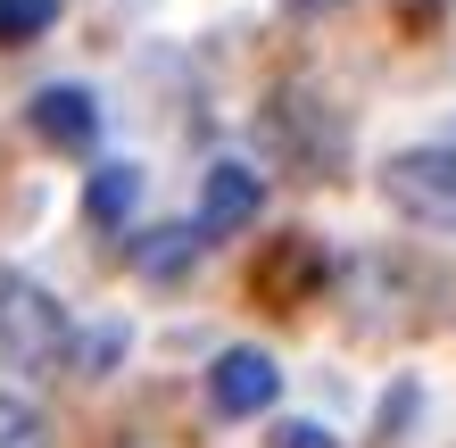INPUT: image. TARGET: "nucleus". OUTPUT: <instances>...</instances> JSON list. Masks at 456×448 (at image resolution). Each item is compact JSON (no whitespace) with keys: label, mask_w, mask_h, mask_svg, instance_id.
Masks as SVG:
<instances>
[{"label":"nucleus","mask_w":456,"mask_h":448,"mask_svg":"<svg viewBox=\"0 0 456 448\" xmlns=\"http://www.w3.org/2000/svg\"><path fill=\"white\" fill-rule=\"evenodd\" d=\"M67 307L42 291V282L25 274H0V357L9 365H34V374H50V365H67Z\"/></svg>","instance_id":"1"},{"label":"nucleus","mask_w":456,"mask_h":448,"mask_svg":"<svg viewBox=\"0 0 456 448\" xmlns=\"http://www.w3.org/2000/svg\"><path fill=\"white\" fill-rule=\"evenodd\" d=\"M282 390V365L265 349H224L216 365H208V407L216 415H265Z\"/></svg>","instance_id":"3"},{"label":"nucleus","mask_w":456,"mask_h":448,"mask_svg":"<svg viewBox=\"0 0 456 448\" xmlns=\"http://www.w3.org/2000/svg\"><path fill=\"white\" fill-rule=\"evenodd\" d=\"M133 200H142V167H133V158L92 167V183H84V216H92V224H125Z\"/></svg>","instance_id":"8"},{"label":"nucleus","mask_w":456,"mask_h":448,"mask_svg":"<svg viewBox=\"0 0 456 448\" xmlns=\"http://www.w3.org/2000/svg\"><path fill=\"white\" fill-rule=\"evenodd\" d=\"M191 257H200V232L191 224H158L133 241V274H150V282H183L191 274Z\"/></svg>","instance_id":"7"},{"label":"nucleus","mask_w":456,"mask_h":448,"mask_svg":"<svg viewBox=\"0 0 456 448\" xmlns=\"http://www.w3.org/2000/svg\"><path fill=\"white\" fill-rule=\"evenodd\" d=\"M25 125H34L50 150H92V134H100V100L75 92V84H50V92L25 100Z\"/></svg>","instance_id":"5"},{"label":"nucleus","mask_w":456,"mask_h":448,"mask_svg":"<svg viewBox=\"0 0 456 448\" xmlns=\"http://www.w3.org/2000/svg\"><path fill=\"white\" fill-rule=\"evenodd\" d=\"M382 200L423 232H456V142L432 150H398L382 167Z\"/></svg>","instance_id":"2"},{"label":"nucleus","mask_w":456,"mask_h":448,"mask_svg":"<svg viewBox=\"0 0 456 448\" xmlns=\"http://www.w3.org/2000/svg\"><path fill=\"white\" fill-rule=\"evenodd\" d=\"M315 282H324V249H315L307 232H290V241H274L257 257V299L265 307H299Z\"/></svg>","instance_id":"6"},{"label":"nucleus","mask_w":456,"mask_h":448,"mask_svg":"<svg viewBox=\"0 0 456 448\" xmlns=\"http://www.w3.org/2000/svg\"><path fill=\"white\" fill-rule=\"evenodd\" d=\"M0 448H50V415L0 390Z\"/></svg>","instance_id":"10"},{"label":"nucleus","mask_w":456,"mask_h":448,"mask_svg":"<svg viewBox=\"0 0 456 448\" xmlns=\"http://www.w3.org/2000/svg\"><path fill=\"white\" fill-rule=\"evenodd\" d=\"M59 25V0H0V50H25Z\"/></svg>","instance_id":"9"},{"label":"nucleus","mask_w":456,"mask_h":448,"mask_svg":"<svg viewBox=\"0 0 456 448\" xmlns=\"http://www.w3.org/2000/svg\"><path fill=\"white\" fill-rule=\"evenodd\" d=\"M257 208H265V183L249 175V167H208V183H200V241H224V232H249L257 224Z\"/></svg>","instance_id":"4"},{"label":"nucleus","mask_w":456,"mask_h":448,"mask_svg":"<svg viewBox=\"0 0 456 448\" xmlns=\"http://www.w3.org/2000/svg\"><path fill=\"white\" fill-rule=\"evenodd\" d=\"M125 349V324H100L84 340H67V357H75V374H109V357Z\"/></svg>","instance_id":"11"},{"label":"nucleus","mask_w":456,"mask_h":448,"mask_svg":"<svg viewBox=\"0 0 456 448\" xmlns=\"http://www.w3.org/2000/svg\"><path fill=\"white\" fill-rule=\"evenodd\" d=\"M290 9H332V0H290Z\"/></svg>","instance_id":"13"},{"label":"nucleus","mask_w":456,"mask_h":448,"mask_svg":"<svg viewBox=\"0 0 456 448\" xmlns=\"http://www.w3.org/2000/svg\"><path fill=\"white\" fill-rule=\"evenodd\" d=\"M265 448H340V432H324L315 415H290V424L265 432Z\"/></svg>","instance_id":"12"}]
</instances>
